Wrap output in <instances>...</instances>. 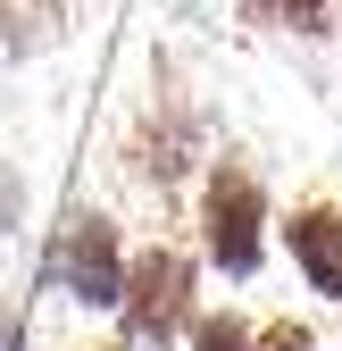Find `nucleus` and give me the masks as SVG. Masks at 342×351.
Wrapping results in <instances>:
<instances>
[{
	"label": "nucleus",
	"instance_id": "1",
	"mask_svg": "<svg viewBox=\"0 0 342 351\" xmlns=\"http://www.w3.org/2000/svg\"><path fill=\"white\" fill-rule=\"evenodd\" d=\"M200 251L234 285L259 276V259H267V193H259V176L242 159H218L200 176Z\"/></svg>",
	"mask_w": 342,
	"mask_h": 351
},
{
	"label": "nucleus",
	"instance_id": "2",
	"mask_svg": "<svg viewBox=\"0 0 342 351\" xmlns=\"http://www.w3.org/2000/svg\"><path fill=\"white\" fill-rule=\"evenodd\" d=\"M117 318H125V343L134 351H167L184 326H192V259L176 243H150L142 259H125V293H117Z\"/></svg>",
	"mask_w": 342,
	"mask_h": 351
},
{
	"label": "nucleus",
	"instance_id": "3",
	"mask_svg": "<svg viewBox=\"0 0 342 351\" xmlns=\"http://www.w3.org/2000/svg\"><path fill=\"white\" fill-rule=\"evenodd\" d=\"M59 293L83 301V310H117L125 293V243L101 209H75L67 234H59Z\"/></svg>",
	"mask_w": 342,
	"mask_h": 351
},
{
	"label": "nucleus",
	"instance_id": "4",
	"mask_svg": "<svg viewBox=\"0 0 342 351\" xmlns=\"http://www.w3.org/2000/svg\"><path fill=\"white\" fill-rule=\"evenodd\" d=\"M284 251H292V268H301V285L317 301H342V209L334 201L292 209L284 217Z\"/></svg>",
	"mask_w": 342,
	"mask_h": 351
},
{
	"label": "nucleus",
	"instance_id": "5",
	"mask_svg": "<svg viewBox=\"0 0 342 351\" xmlns=\"http://www.w3.org/2000/svg\"><path fill=\"white\" fill-rule=\"evenodd\" d=\"M250 25H276V34H326L334 25V0H242Z\"/></svg>",
	"mask_w": 342,
	"mask_h": 351
},
{
	"label": "nucleus",
	"instance_id": "6",
	"mask_svg": "<svg viewBox=\"0 0 342 351\" xmlns=\"http://www.w3.org/2000/svg\"><path fill=\"white\" fill-rule=\"evenodd\" d=\"M192 351H259V335L234 310H209V318H192Z\"/></svg>",
	"mask_w": 342,
	"mask_h": 351
},
{
	"label": "nucleus",
	"instance_id": "7",
	"mask_svg": "<svg viewBox=\"0 0 342 351\" xmlns=\"http://www.w3.org/2000/svg\"><path fill=\"white\" fill-rule=\"evenodd\" d=\"M259 351H317V335H309V326H292V318H276V326L259 335Z\"/></svg>",
	"mask_w": 342,
	"mask_h": 351
},
{
	"label": "nucleus",
	"instance_id": "8",
	"mask_svg": "<svg viewBox=\"0 0 342 351\" xmlns=\"http://www.w3.org/2000/svg\"><path fill=\"white\" fill-rule=\"evenodd\" d=\"M101 351H134V343H101Z\"/></svg>",
	"mask_w": 342,
	"mask_h": 351
}]
</instances>
